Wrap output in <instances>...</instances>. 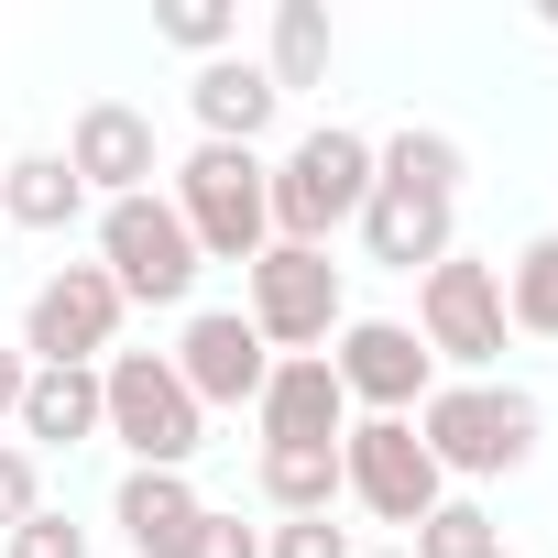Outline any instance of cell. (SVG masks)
I'll return each instance as SVG.
<instances>
[{
  "label": "cell",
  "instance_id": "cell-27",
  "mask_svg": "<svg viewBox=\"0 0 558 558\" xmlns=\"http://www.w3.org/2000/svg\"><path fill=\"white\" fill-rule=\"evenodd\" d=\"M12 558H88V525H66V514H23V525H12Z\"/></svg>",
  "mask_w": 558,
  "mask_h": 558
},
{
  "label": "cell",
  "instance_id": "cell-23",
  "mask_svg": "<svg viewBox=\"0 0 558 558\" xmlns=\"http://www.w3.org/2000/svg\"><path fill=\"white\" fill-rule=\"evenodd\" d=\"M405 547H416V558H493L504 536H493V514H482L471 493H449V504H438V514H427V525H416Z\"/></svg>",
  "mask_w": 558,
  "mask_h": 558
},
{
  "label": "cell",
  "instance_id": "cell-20",
  "mask_svg": "<svg viewBox=\"0 0 558 558\" xmlns=\"http://www.w3.org/2000/svg\"><path fill=\"white\" fill-rule=\"evenodd\" d=\"M263 77H274V99H296V88H318V77H329V12H318V0H274Z\"/></svg>",
  "mask_w": 558,
  "mask_h": 558
},
{
  "label": "cell",
  "instance_id": "cell-30",
  "mask_svg": "<svg viewBox=\"0 0 558 558\" xmlns=\"http://www.w3.org/2000/svg\"><path fill=\"white\" fill-rule=\"evenodd\" d=\"M362 558H416V547H362Z\"/></svg>",
  "mask_w": 558,
  "mask_h": 558
},
{
  "label": "cell",
  "instance_id": "cell-19",
  "mask_svg": "<svg viewBox=\"0 0 558 558\" xmlns=\"http://www.w3.org/2000/svg\"><path fill=\"white\" fill-rule=\"evenodd\" d=\"M460 175H471V154L449 143V132H395V143H373V186H395V197H438V208H460Z\"/></svg>",
  "mask_w": 558,
  "mask_h": 558
},
{
  "label": "cell",
  "instance_id": "cell-11",
  "mask_svg": "<svg viewBox=\"0 0 558 558\" xmlns=\"http://www.w3.org/2000/svg\"><path fill=\"white\" fill-rule=\"evenodd\" d=\"M165 362H175V384H186L197 405H252L263 373H274V351H263V329H252L241 307H197Z\"/></svg>",
  "mask_w": 558,
  "mask_h": 558
},
{
  "label": "cell",
  "instance_id": "cell-31",
  "mask_svg": "<svg viewBox=\"0 0 558 558\" xmlns=\"http://www.w3.org/2000/svg\"><path fill=\"white\" fill-rule=\"evenodd\" d=\"M493 558H514V547H493Z\"/></svg>",
  "mask_w": 558,
  "mask_h": 558
},
{
  "label": "cell",
  "instance_id": "cell-6",
  "mask_svg": "<svg viewBox=\"0 0 558 558\" xmlns=\"http://www.w3.org/2000/svg\"><path fill=\"white\" fill-rule=\"evenodd\" d=\"M99 274L121 286V307H186L208 263H197L175 197L143 186V197H110V208H99Z\"/></svg>",
  "mask_w": 558,
  "mask_h": 558
},
{
  "label": "cell",
  "instance_id": "cell-3",
  "mask_svg": "<svg viewBox=\"0 0 558 558\" xmlns=\"http://www.w3.org/2000/svg\"><path fill=\"white\" fill-rule=\"evenodd\" d=\"M241 318L263 329L274 362H296V351H329L351 329V286H340V263L307 252V241H263L241 263Z\"/></svg>",
  "mask_w": 558,
  "mask_h": 558
},
{
  "label": "cell",
  "instance_id": "cell-7",
  "mask_svg": "<svg viewBox=\"0 0 558 558\" xmlns=\"http://www.w3.org/2000/svg\"><path fill=\"white\" fill-rule=\"evenodd\" d=\"M416 340H427V362H449V384H493V362H504V274L493 263H471V252H449V263H427L416 274Z\"/></svg>",
  "mask_w": 558,
  "mask_h": 558
},
{
  "label": "cell",
  "instance_id": "cell-15",
  "mask_svg": "<svg viewBox=\"0 0 558 558\" xmlns=\"http://www.w3.org/2000/svg\"><path fill=\"white\" fill-rule=\"evenodd\" d=\"M186 110H197V143H241V154H252L286 99H274V77H263L252 56H208V66L186 77Z\"/></svg>",
  "mask_w": 558,
  "mask_h": 558
},
{
  "label": "cell",
  "instance_id": "cell-29",
  "mask_svg": "<svg viewBox=\"0 0 558 558\" xmlns=\"http://www.w3.org/2000/svg\"><path fill=\"white\" fill-rule=\"evenodd\" d=\"M23 384H34V362H23V351H0V416H23Z\"/></svg>",
  "mask_w": 558,
  "mask_h": 558
},
{
  "label": "cell",
  "instance_id": "cell-22",
  "mask_svg": "<svg viewBox=\"0 0 558 558\" xmlns=\"http://www.w3.org/2000/svg\"><path fill=\"white\" fill-rule=\"evenodd\" d=\"M504 329L558 340V230H536V241L504 263Z\"/></svg>",
  "mask_w": 558,
  "mask_h": 558
},
{
  "label": "cell",
  "instance_id": "cell-5",
  "mask_svg": "<svg viewBox=\"0 0 558 558\" xmlns=\"http://www.w3.org/2000/svg\"><path fill=\"white\" fill-rule=\"evenodd\" d=\"M165 197H175V219H186L197 263H252V252L274 241V208H263V154H241V143H197V154L165 175Z\"/></svg>",
  "mask_w": 558,
  "mask_h": 558
},
{
  "label": "cell",
  "instance_id": "cell-24",
  "mask_svg": "<svg viewBox=\"0 0 558 558\" xmlns=\"http://www.w3.org/2000/svg\"><path fill=\"white\" fill-rule=\"evenodd\" d=\"M154 34H165L175 56H197V66H208V56H230V34H241V23H230V0H165Z\"/></svg>",
  "mask_w": 558,
  "mask_h": 558
},
{
  "label": "cell",
  "instance_id": "cell-18",
  "mask_svg": "<svg viewBox=\"0 0 558 558\" xmlns=\"http://www.w3.org/2000/svg\"><path fill=\"white\" fill-rule=\"evenodd\" d=\"M0 219H12V230H77L88 219L77 165L66 154H12V165H0Z\"/></svg>",
  "mask_w": 558,
  "mask_h": 558
},
{
  "label": "cell",
  "instance_id": "cell-13",
  "mask_svg": "<svg viewBox=\"0 0 558 558\" xmlns=\"http://www.w3.org/2000/svg\"><path fill=\"white\" fill-rule=\"evenodd\" d=\"M66 165H77V186L110 208V197H143L165 165H154V121L132 110V99H88L77 110V132H66Z\"/></svg>",
  "mask_w": 558,
  "mask_h": 558
},
{
  "label": "cell",
  "instance_id": "cell-16",
  "mask_svg": "<svg viewBox=\"0 0 558 558\" xmlns=\"http://www.w3.org/2000/svg\"><path fill=\"white\" fill-rule=\"evenodd\" d=\"M351 230H362V263H384V274H427V263L460 252V219L438 197H395V186H373V208Z\"/></svg>",
  "mask_w": 558,
  "mask_h": 558
},
{
  "label": "cell",
  "instance_id": "cell-25",
  "mask_svg": "<svg viewBox=\"0 0 558 558\" xmlns=\"http://www.w3.org/2000/svg\"><path fill=\"white\" fill-rule=\"evenodd\" d=\"M263 558H362V547H351V525H329V514H274Z\"/></svg>",
  "mask_w": 558,
  "mask_h": 558
},
{
  "label": "cell",
  "instance_id": "cell-28",
  "mask_svg": "<svg viewBox=\"0 0 558 558\" xmlns=\"http://www.w3.org/2000/svg\"><path fill=\"white\" fill-rule=\"evenodd\" d=\"M186 558H263V536L241 525V514H197V547Z\"/></svg>",
  "mask_w": 558,
  "mask_h": 558
},
{
  "label": "cell",
  "instance_id": "cell-4",
  "mask_svg": "<svg viewBox=\"0 0 558 558\" xmlns=\"http://www.w3.org/2000/svg\"><path fill=\"white\" fill-rule=\"evenodd\" d=\"M99 438H121L132 471H186L208 449V405L175 384L165 351H110L99 362Z\"/></svg>",
  "mask_w": 558,
  "mask_h": 558
},
{
  "label": "cell",
  "instance_id": "cell-2",
  "mask_svg": "<svg viewBox=\"0 0 558 558\" xmlns=\"http://www.w3.org/2000/svg\"><path fill=\"white\" fill-rule=\"evenodd\" d=\"M263 208H274V241L329 252V241L373 208V143H362V132H340V121L296 132V154H286V165H263Z\"/></svg>",
  "mask_w": 558,
  "mask_h": 558
},
{
  "label": "cell",
  "instance_id": "cell-1",
  "mask_svg": "<svg viewBox=\"0 0 558 558\" xmlns=\"http://www.w3.org/2000/svg\"><path fill=\"white\" fill-rule=\"evenodd\" d=\"M416 438H427V460H438L449 482H504V471L536 460L547 405H536L525 384H438V395L416 405Z\"/></svg>",
  "mask_w": 558,
  "mask_h": 558
},
{
  "label": "cell",
  "instance_id": "cell-9",
  "mask_svg": "<svg viewBox=\"0 0 558 558\" xmlns=\"http://www.w3.org/2000/svg\"><path fill=\"white\" fill-rule=\"evenodd\" d=\"M121 286L99 263H56L45 286H34V307H23V362H77V373H99L110 351H121Z\"/></svg>",
  "mask_w": 558,
  "mask_h": 558
},
{
  "label": "cell",
  "instance_id": "cell-21",
  "mask_svg": "<svg viewBox=\"0 0 558 558\" xmlns=\"http://www.w3.org/2000/svg\"><path fill=\"white\" fill-rule=\"evenodd\" d=\"M252 482H263L274 514H329L340 504V449H263Z\"/></svg>",
  "mask_w": 558,
  "mask_h": 558
},
{
  "label": "cell",
  "instance_id": "cell-12",
  "mask_svg": "<svg viewBox=\"0 0 558 558\" xmlns=\"http://www.w3.org/2000/svg\"><path fill=\"white\" fill-rule=\"evenodd\" d=\"M252 427H263V449H340V438H351V395H340L329 351L274 362L263 395H252Z\"/></svg>",
  "mask_w": 558,
  "mask_h": 558
},
{
  "label": "cell",
  "instance_id": "cell-14",
  "mask_svg": "<svg viewBox=\"0 0 558 558\" xmlns=\"http://www.w3.org/2000/svg\"><path fill=\"white\" fill-rule=\"evenodd\" d=\"M197 482L186 471H121V493H110V525H121V547L132 558H186L197 547Z\"/></svg>",
  "mask_w": 558,
  "mask_h": 558
},
{
  "label": "cell",
  "instance_id": "cell-26",
  "mask_svg": "<svg viewBox=\"0 0 558 558\" xmlns=\"http://www.w3.org/2000/svg\"><path fill=\"white\" fill-rule=\"evenodd\" d=\"M23 514H45V471H34L23 438H0V536H12Z\"/></svg>",
  "mask_w": 558,
  "mask_h": 558
},
{
  "label": "cell",
  "instance_id": "cell-17",
  "mask_svg": "<svg viewBox=\"0 0 558 558\" xmlns=\"http://www.w3.org/2000/svg\"><path fill=\"white\" fill-rule=\"evenodd\" d=\"M12 427H23V449H88V438H99V373H77V362H34Z\"/></svg>",
  "mask_w": 558,
  "mask_h": 558
},
{
  "label": "cell",
  "instance_id": "cell-10",
  "mask_svg": "<svg viewBox=\"0 0 558 558\" xmlns=\"http://www.w3.org/2000/svg\"><path fill=\"white\" fill-rule=\"evenodd\" d=\"M329 373H340L351 416H416V405L438 395V362H427V340H416L405 318H351V329L329 340Z\"/></svg>",
  "mask_w": 558,
  "mask_h": 558
},
{
  "label": "cell",
  "instance_id": "cell-8",
  "mask_svg": "<svg viewBox=\"0 0 558 558\" xmlns=\"http://www.w3.org/2000/svg\"><path fill=\"white\" fill-rule=\"evenodd\" d=\"M340 493H351L362 514H384V525L416 536V525L449 504V471L427 460L416 416H351V438H340Z\"/></svg>",
  "mask_w": 558,
  "mask_h": 558
}]
</instances>
